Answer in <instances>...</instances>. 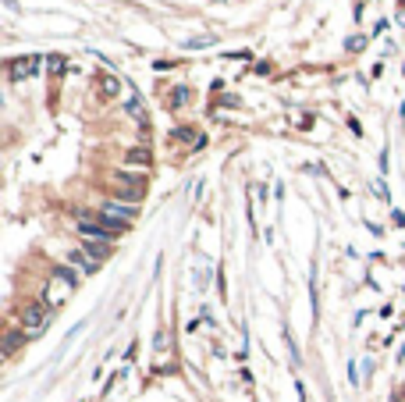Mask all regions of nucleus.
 I'll return each mask as SVG.
<instances>
[{
    "label": "nucleus",
    "mask_w": 405,
    "mask_h": 402,
    "mask_svg": "<svg viewBox=\"0 0 405 402\" xmlns=\"http://www.w3.org/2000/svg\"><path fill=\"white\" fill-rule=\"evenodd\" d=\"M50 324H54V306L43 303V299L25 303V306H21V313H18V328L29 335V342H32V338H39Z\"/></svg>",
    "instance_id": "obj_1"
},
{
    "label": "nucleus",
    "mask_w": 405,
    "mask_h": 402,
    "mask_svg": "<svg viewBox=\"0 0 405 402\" xmlns=\"http://www.w3.org/2000/svg\"><path fill=\"white\" fill-rule=\"evenodd\" d=\"M114 196L124 200V203H139L146 196V175H135V171H114Z\"/></svg>",
    "instance_id": "obj_2"
},
{
    "label": "nucleus",
    "mask_w": 405,
    "mask_h": 402,
    "mask_svg": "<svg viewBox=\"0 0 405 402\" xmlns=\"http://www.w3.org/2000/svg\"><path fill=\"white\" fill-rule=\"evenodd\" d=\"M100 210L111 214V218H118V221H124V224H132L139 218V203H124V200H107Z\"/></svg>",
    "instance_id": "obj_3"
},
{
    "label": "nucleus",
    "mask_w": 405,
    "mask_h": 402,
    "mask_svg": "<svg viewBox=\"0 0 405 402\" xmlns=\"http://www.w3.org/2000/svg\"><path fill=\"white\" fill-rule=\"evenodd\" d=\"M68 264L78 267L82 274H96V271H100V260H93L85 249H72V253H68Z\"/></svg>",
    "instance_id": "obj_4"
},
{
    "label": "nucleus",
    "mask_w": 405,
    "mask_h": 402,
    "mask_svg": "<svg viewBox=\"0 0 405 402\" xmlns=\"http://www.w3.org/2000/svg\"><path fill=\"white\" fill-rule=\"evenodd\" d=\"M39 72V57L32 54V57H18L14 65H11V78L18 82V78H25V75H36Z\"/></svg>",
    "instance_id": "obj_5"
},
{
    "label": "nucleus",
    "mask_w": 405,
    "mask_h": 402,
    "mask_svg": "<svg viewBox=\"0 0 405 402\" xmlns=\"http://www.w3.org/2000/svg\"><path fill=\"white\" fill-rule=\"evenodd\" d=\"M167 139H171V142H192V146H196L203 136H199V129H192V125H178V129H171Z\"/></svg>",
    "instance_id": "obj_6"
},
{
    "label": "nucleus",
    "mask_w": 405,
    "mask_h": 402,
    "mask_svg": "<svg viewBox=\"0 0 405 402\" xmlns=\"http://www.w3.org/2000/svg\"><path fill=\"white\" fill-rule=\"evenodd\" d=\"M25 342H29V335L21 331V328H11V331H8V338H4V352H8V356H14V352H18L21 346H25Z\"/></svg>",
    "instance_id": "obj_7"
},
{
    "label": "nucleus",
    "mask_w": 405,
    "mask_h": 402,
    "mask_svg": "<svg viewBox=\"0 0 405 402\" xmlns=\"http://www.w3.org/2000/svg\"><path fill=\"white\" fill-rule=\"evenodd\" d=\"M82 249L89 253L93 260H100V264L107 260V253H111V246H107V242H89V239H82Z\"/></svg>",
    "instance_id": "obj_8"
},
{
    "label": "nucleus",
    "mask_w": 405,
    "mask_h": 402,
    "mask_svg": "<svg viewBox=\"0 0 405 402\" xmlns=\"http://www.w3.org/2000/svg\"><path fill=\"white\" fill-rule=\"evenodd\" d=\"M124 160H128V164H142V167H149V160H153V157H149L146 146H132V150L124 154Z\"/></svg>",
    "instance_id": "obj_9"
},
{
    "label": "nucleus",
    "mask_w": 405,
    "mask_h": 402,
    "mask_svg": "<svg viewBox=\"0 0 405 402\" xmlns=\"http://www.w3.org/2000/svg\"><path fill=\"white\" fill-rule=\"evenodd\" d=\"M54 278H61V285H68V288H75V285H78L75 271H72L68 264H57V267H54Z\"/></svg>",
    "instance_id": "obj_10"
},
{
    "label": "nucleus",
    "mask_w": 405,
    "mask_h": 402,
    "mask_svg": "<svg viewBox=\"0 0 405 402\" xmlns=\"http://www.w3.org/2000/svg\"><path fill=\"white\" fill-rule=\"evenodd\" d=\"M185 103H188V86H175V93L167 96V107L178 111V107H185Z\"/></svg>",
    "instance_id": "obj_11"
},
{
    "label": "nucleus",
    "mask_w": 405,
    "mask_h": 402,
    "mask_svg": "<svg viewBox=\"0 0 405 402\" xmlns=\"http://www.w3.org/2000/svg\"><path fill=\"white\" fill-rule=\"evenodd\" d=\"M118 89H121V82H118V75H107V78L100 82V93H103V96H118Z\"/></svg>",
    "instance_id": "obj_12"
},
{
    "label": "nucleus",
    "mask_w": 405,
    "mask_h": 402,
    "mask_svg": "<svg viewBox=\"0 0 405 402\" xmlns=\"http://www.w3.org/2000/svg\"><path fill=\"white\" fill-rule=\"evenodd\" d=\"M213 43H217V39H213V36H199V39H185V47H188V50H206V47H213Z\"/></svg>",
    "instance_id": "obj_13"
},
{
    "label": "nucleus",
    "mask_w": 405,
    "mask_h": 402,
    "mask_svg": "<svg viewBox=\"0 0 405 402\" xmlns=\"http://www.w3.org/2000/svg\"><path fill=\"white\" fill-rule=\"evenodd\" d=\"M64 65H68V57H61V54L50 57V72H64Z\"/></svg>",
    "instance_id": "obj_14"
},
{
    "label": "nucleus",
    "mask_w": 405,
    "mask_h": 402,
    "mask_svg": "<svg viewBox=\"0 0 405 402\" xmlns=\"http://www.w3.org/2000/svg\"><path fill=\"white\" fill-rule=\"evenodd\" d=\"M362 47H366V36H352L349 39V50H362Z\"/></svg>",
    "instance_id": "obj_15"
},
{
    "label": "nucleus",
    "mask_w": 405,
    "mask_h": 402,
    "mask_svg": "<svg viewBox=\"0 0 405 402\" xmlns=\"http://www.w3.org/2000/svg\"><path fill=\"white\" fill-rule=\"evenodd\" d=\"M391 221H395V224L402 228V224H405V214H402V210H395V214H391Z\"/></svg>",
    "instance_id": "obj_16"
},
{
    "label": "nucleus",
    "mask_w": 405,
    "mask_h": 402,
    "mask_svg": "<svg viewBox=\"0 0 405 402\" xmlns=\"http://www.w3.org/2000/svg\"><path fill=\"white\" fill-rule=\"evenodd\" d=\"M402 25H405V18H402Z\"/></svg>",
    "instance_id": "obj_17"
}]
</instances>
